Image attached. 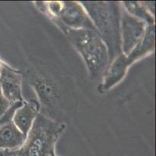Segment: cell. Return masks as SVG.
Listing matches in <instances>:
<instances>
[{"instance_id": "cell-6", "label": "cell", "mask_w": 156, "mask_h": 156, "mask_svg": "<svg viewBox=\"0 0 156 156\" xmlns=\"http://www.w3.org/2000/svg\"><path fill=\"white\" fill-rule=\"evenodd\" d=\"M52 17H55V21L71 29L96 30L84 7L79 2H59L58 9Z\"/></svg>"}, {"instance_id": "cell-8", "label": "cell", "mask_w": 156, "mask_h": 156, "mask_svg": "<svg viewBox=\"0 0 156 156\" xmlns=\"http://www.w3.org/2000/svg\"><path fill=\"white\" fill-rule=\"evenodd\" d=\"M26 137L12 122L0 124V150L19 149L25 142Z\"/></svg>"}, {"instance_id": "cell-1", "label": "cell", "mask_w": 156, "mask_h": 156, "mask_svg": "<svg viewBox=\"0 0 156 156\" xmlns=\"http://www.w3.org/2000/svg\"><path fill=\"white\" fill-rule=\"evenodd\" d=\"M55 22L80 54L91 79L103 78L110 63L108 50L98 31L91 29H71L58 21Z\"/></svg>"}, {"instance_id": "cell-5", "label": "cell", "mask_w": 156, "mask_h": 156, "mask_svg": "<svg viewBox=\"0 0 156 156\" xmlns=\"http://www.w3.org/2000/svg\"><path fill=\"white\" fill-rule=\"evenodd\" d=\"M147 26L143 21L129 14L124 8L120 9V39L123 55H128L142 41Z\"/></svg>"}, {"instance_id": "cell-2", "label": "cell", "mask_w": 156, "mask_h": 156, "mask_svg": "<svg viewBox=\"0 0 156 156\" xmlns=\"http://www.w3.org/2000/svg\"><path fill=\"white\" fill-rule=\"evenodd\" d=\"M108 50L109 65L121 55L120 4L108 2H82Z\"/></svg>"}, {"instance_id": "cell-10", "label": "cell", "mask_w": 156, "mask_h": 156, "mask_svg": "<svg viewBox=\"0 0 156 156\" xmlns=\"http://www.w3.org/2000/svg\"><path fill=\"white\" fill-rule=\"evenodd\" d=\"M123 8L133 17L143 21L147 25H154V16L151 15L141 2H124Z\"/></svg>"}, {"instance_id": "cell-3", "label": "cell", "mask_w": 156, "mask_h": 156, "mask_svg": "<svg viewBox=\"0 0 156 156\" xmlns=\"http://www.w3.org/2000/svg\"><path fill=\"white\" fill-rule=\"evenodd\" d=\"M65 125L38 113L21 148L14 151L0 150V156H56L55 144Z\"/></svg>"}, {"instance_id": "cell-4", "label": "cell", "mask_w": 156, "mask_h": 156, "mask_svg": "<svg viewBox=\"0 0 156 156\" xmlns=\"http://www.w3.org/2000/svg\"><path fill=\"white\" fill-rule=\"evenodd\" d=\"M154 25L147 26L144 38L134 50L127 56L121 54L113 60L106 69L103 77V84L100 87L102 91H108L120 82L131 64L154 51Z\"/></svg>"}, {"instance_id": "cell-9", "label": "cell", "mask_w": 156, "mask_h": 156, "mask_svg": "<svg viewBox=\"0 0 156 156\" xmlns=\"http://www.w3.org/2000/svg\"><path fill=\"white\" fill-rule=\"evenodd\" d=\"M38 115V108L31 102H25L16 111L12 122L21 133L27 136L30 131L35 119Z\"/></svg>"}, {"instance_id": "cell-13", "label": "cell", "mask_w": 156, "mask_h": 156, "mask_svg": "<svg viewBox=\"0 0 156 156\" xmlns=\"http://www.w3.org/2000/svg\"><path fill=\"white\" fill-rule=\"evenodd\" d=\"M0 71H1V64H0Z\"/></svg>"}, {"instance_id": "cell-11", "label": "cell", "mask_w": 156, "mask_h": 156, "mask_svg": "<svg viewBox=\"0 0 156 156\" xmlns=\"http://www.w3.org/2000/svg\"><path fill=\"white\" fill-rule=\"evenodd\" d=\"M24 103V101H16V102L12 103L10 106L8 108V109L5 111V113L0 117V124H6V123L12 122V117L15 114L16 111Z\"/></svg>"}, {"instance_id": "cell-7", "label": "cell", "mask_w": 156, "mask_h": 156, "mask_svg": "<svg viewBox=\"0 0 156 156\" xmlns=\"http://www.w3.org/2000/svg\"><path fill=\"white\" fill-rule=\"evenodd\" d=\"M0 86L2 94L9 102L23 101L22 96V75L5 64H1Z\"/></svg>"}, {"instance_id": "cell-12", "label": "cell", "mask_w": 156, "mask_h": 156, "mask_svg": "<svg viewBox=\"0 0 156 156\" xmlns=\"http://www.w3.org/2000/svg\"><path fill=\"white\" fill-rule=\"evenodd\" d=\"M11 104L12 103L9 102L3 95L2 89H1V86H0V117L5 113V111L10 106Z\"/></svg>"}]
</instances>
